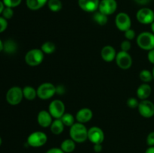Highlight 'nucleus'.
I'll return each mask as SVG.
<instances>
[{"label":"nucleus","instance_id":"nucleus-41","mask_svg":"<svg viewBox=\"0 0 154 153\" xmlns=\"http://www.w3.org/2000/svg\"><path fill=\"white\" fill-rule=\"evenodd\" d=\"M145 153H154V146H149V148L146 150Z\"/></svg>","mask_w":154,"mask_h":153},{"label":"nucleus","instance_id":"nucleus-21","mask_svg":"<svg viewBox=\"0 0 154 153\" xmlns=\"http://www.w3.org/2000/svg\"><path fill=\"white\" fill-rule=\"evenodd\" d=\"M3 50L8 54H14L17 50V44L12 39H8L4 42Z\"/></svg>","mask_w":154,"mask_h":153},{"label":"nucleus","instance_id":"nucleus-28","mask_svg":"<svg viewBox=\"0 0 154 153\" xmlns=\"http://www.w3.org/2000/svg\"><path fill=\"white\" fill-rule=\"evenodd\" d=\"M61 121L64 124V125L68 127H72L75 124V118L70 113H64V115L60 118Z\"/></svg>","mask_w":154,"mask_h":153},{"label":"nucleus","instance_id":"nucleus-42","mask_svg":"<svg viewBox=\"0 0 154 153\" xmlns=\"http://www.w3.org/2000/svg\"><path fill=\"white\" fill-rule=\"evenodd\" d=\"M5 4L4 3H3L2 1H0V14H2V11L3 10L5 9Z\"/></svg>","mask_w":154,"mask_h":153},{"label":"nucleus","instance_id":"nucleus-44","mask_svg":"<svg viewBox=\"0 0 154 153\" xmlns=\"http://www.w3.org/2000/svg\"><path fill=\"white\" fill-rule=\"evenodd\" d=\"M150 26H151V30H152V32H153V33L154 34V22H152V23L150 24Z\"/></svg>","mask_w":154,"mask_h":153},{"label":"nucleus","instance_id":"nucleus-7","mask_svg":"<svg viewBox=\"0 0 154 153\" xmlns=\"http://www.w3.org/2000/svg\"><path fill=\"white\" fill-rule=\"evenodd\" d=\"M136 18L140 23L144 25L151 24L154 22V12L148 8H143L138 10Z\"/></svg>","mask_w":154,"mask_h":153},{"label":"nucleus","instance_id":"nucleus-27","mask_svg":"<svg viewBox=\"0 0 154 153\" xmlns=\"http://www.w3.org/2000/svg\"><path fill=\"white\" fill-rule=\"evenodd\" d=\"M139 77L140 79H141V80L142 81V82H145V83L150 82V81L153 79L152 72H150L149 70H147V69L142 70L140 72Z\"/></svg>","mask_w":154,"mask_h":153},{"label":"nucleus","instance_id":"nucleus-34","mask_svg":"<svg viewBox=\"0 0 154 153\" xmlns=\"http://www.w3.org/2000/svg\"><path fill=\"white\" fill-rule=\"evenodd\" d=\"M8 22L7 20L5 19L3 16H0V33L4 32L7 28Z\"/></svg>","mask_w":154,"mask_h":153},{"label":"nucleus","instance_id":"nucleus-35","mask_svg":"<svg viewBox=\"0 0 154 153\" xmlns=\"http://www.w3.org/2000/svg\"><path fill=\"white\" fill-rule=\"evenodd\" d=\"M147 144L149 146H154V131L150 132L147 136Z\"/></svg>","mask_w":154,"mask_h":153},{"label":"nucleus","instance_id":"nucleus-4","mask_svg":"<svg viewBox=\"0 0 154 153\" xmlns=\"http://www.w3.org/2000/svg\"><path fill=\"white\" fill-rule=\"evenodd\" d=\"M48 141V136L46 134L42 131H35L29 134L27 138V143L29 146L34 148L43 146Z\"/></svg>","mask_w":154,"mask_h":153},{"label":"nucleus","instance_id":"nucleus-23","mask_svg":"<svg viewBox=\"0 0 154 153\" xmlns=\"http://www.w3.org/2000/svg\"><path fill=\"white\" fill-rule=\"evenodd\" d=\"M23 97L29 100H32L37 96V90L35 89L33 87L27 86L23 88Z\"/></svg>","mask_w":154,"mask_h":153},{"label":"nucleus","instance_id":"nucleus-16","mask_svg":"<svg viewBox=\"0 0 154 153\" xmlns=\"http://www.w3.org/2000/svg\"><path fill=\"white\" fill-rule=\"evenodd\" d=\"M93 118V112L89 108H82L78 111L75 118L80 123L88 122Z\"/></svg>","mask_w":154,"mask_h":153},{"label":"nucleus","instance_id":"nucleus-38","mask_svg":"<svg viewBox=\"0 0 154 153\" xmlns=\"http://www.w3.org/2000/svg\"><path fill=\"white\" fill-rule=\"evenodd\" d=\"M147 58L150 63L154 64V49L149 51L148 54H147Z\"/></svg>","mask_w":154,"mask_h":153},{"label":"nucleus","instance_id":"nucleus-2","mask_svg":"<svg viewBox=\"0 0 154 153\" xmlns=\"http://www.w3.org/2000/svg\"><path fill=\"white\" fill-rule=\"evenodd\" d=\"M137 44L144 50L150 51L154 49V34L149 32L140 33L137 38Z\"/></svg>","mask_w":154,"mask_h":153},{"label":"nucleus","instance_id":"nucleus-19","mask_svg":"<svg viewBox=\"0 0 154 153\" xmlns=\"http://www.w3.org/2000/svg\"><path fill=\"white\" fill-rule=\"evenodd\" d=\"M48 0H26V6L32 10H37L43 8L48 3Z\"/></svg>","mask_w":154,"mask_h":153},{"label":"nucleus","instance_id":"nucleus-1","mask_svg":"<svg viewBox=\"0 0 154 153\" xmlns=\"http://www.w3.org/2000/svg\"><path fill=\"white\" fill-rule=\"evenodd\" d=\"M69 135L75 142H84L88 139V130L82 123H75L70 127Z\"/></svg>","mask_w":154,"mask_h":153},{"label":"nucleus","instance_id":"nucleus-13","mask_svg":"<svg viewBox=\"0 0 154 153\" xmlns=\"http://www.w3.org/2000/svg\"><path fill=\"white\" fill-rule=\"evenodd\" d=\"M105 139L104 132L100 128L92 127L88 130V140L93 144L102 143Z\"/></svg>","mask_w":154,"mask_h":153},{"label":"nucleus","instance_id":"nucleus-3","mask_svg":"<svg viewBox=\"0 0 154 153\" xmlns=\"http://www.w3.org/2000/svg\"><path fill=\"white\" fill-rule=\"evenodd\" d=\"M44 52L40 49H32L28 51L25 56V61L28 65L35 67L43 62Z\"/></svg>","mask_w":154,"mask_h":153},{"label":"nucleus","instance_id":"nucleus-31","mask_svg":"<svg viewBox=\"0 0 154 153\" xmlns=\"http://www.w3.org/2000/svg\"><path fill=\"white\" fill-rule=\"evenodd\" d=\"M126 104L129 106V108H132V109H135V108H137L138 106V104H139V102L135 98H130L127 100V102H126Z\"/></svg>","mask_w":154,"mask_h":153},{"label":"nucleus","instance_id":"nucleus-6","mask_svg":"<svg viewBox=\"0 0 154 153\" xmlns=\"http://www.w3.org/2000/svg\"><path fill=\"white\" fill-rule=\"evenodd\" d=\"M56 94V86L51 82L42 83L37 88V96L42 100L52 98Z\"/></svg>","mask_w":154,"mask_h":153},{"label":"nucleus","instance_id":"nucleus-45","mask_svg":"<svg viewBox=\"0 0 154 153\" xmlns=\"http://www.w3.org/2000/svg\"><path fill=\"white\" fill-rule=\"evenodd\" d=\"M2 138L0 137V146L2 145Z\"/></svg>","mask_w":154,"mask_h":153},{"label":"nucleus","instance_id":"nucleus-8","mask_svg":"<svg viewBox=\"0 0 154 153\" xmlns=\"http://www.w3.org/2000/svg\"><path fill=\"white\" fill-rule=\"evenodd\" d=\"M115 23L117 28L122 32H126L131 28L132 22L129 15L124 12H120L117 15L115 19Z\"/></svg>","mask_w":154,"mask_h":153},{"label":"nucleus","instance_id":"nucleus-15","mask_svg":"<svg viewBox=\"0 0 154 153\" xmlns=\"http://www.w3.org/2000/svg\"><path fill=\"white\" fill-rule=\"evenodd\" d=\"M38 122L42 128H48L51 125L53 122L52 116L47 110H41L38 114Z\"/></svg>","mask_w":154,"mask_h":153},{"label":"nucleus","instance_id":"nucleus-11","mask_svg":"<svg viewBox=\"0 0 154 153\" xmlns=\"http://www.w3.org/2000/svg\"><path fill=\"white\" fill-rule=\"evenodd\" d=\"M116 62L118 67L122 69H129L132 64V58L127 52L120 51L116 56Z\"/></svg>","mask_w":154,"mask_h":153},{"label":"nucleus","instance_id":"nucleus-26","mask_svg":"<svg viewBox=\"0 0 154 153\" xmlns=\"http://www.w3.org/2000/svg\"><path fill=\"white\" fill-rule=\"evenodd\" d=\"M44 53L46 54H51L55 51L56 46L53 42L51 41H46L42 45V48H41Z\"/></svg>","mask_w":154,"mask_h":153},{"label":"nucleus","instance_id":"nucleus-25","mask_svg":"<svg viewBox=\"0 0 154 153\" xmlns=\"http://www.w3.org/2000/svg\"><path fill=\"white\" fill-rule=\"evenodd\" d=\"M48 5L50 10L53 12H58L63 8L60 0H48Z\"/></svg>","mask_w":154,"mask_h":153},{"label":"nucleus","instance_id":"nucleus-33","mask_svg":"<svg viewBox=\"0 0 154 153\" xmlns=\"http://www.w3.org/2000/svg\"><path fill=\"white\" fill-rule=\"evenodd\" d=\"M121 50L124 52H128L131 49V42L129 40H123L121 43Z\"/></svg>","mask_w":154,"mask_h":153},{"label":"nucleus","instance_id":"nucleus-32","mask_svg":"<svg viewBox=\"0 0 154 153\" xmlns=\"http://www.w3.org/2000/svg\"><path fill=\"white\" fill-rule=\"evenodd\" d=\"M125 32V38H126L127 40H132V39H134V38L135 37V32L134 31L133 29H132V28H129V29H128L127 31L124 32Z\"/></svg>","mask_w":154,"mask_h":153},{"label":"nucleus","instance_id":"nucleus-17","mask_svg":"<svg viewBox=\"0 0 154 153\" xmlns=\"http://www.w3.org/2000/svg\"><path fill=\"white\" fill-rule=\"evenodd\" d=\"M101 56H102V58H103L104 61L110 62H112L113 60L115 59L117 53H116L115 49L112 46L107 45L102 49Z\"/></svg>","mask_w":154,"mask_h":153},{"label":"nucleus","instance_id":"nucleus-43","mask_svg":"<svg viewBox=\"0 0 154 153\" xmlns=\"http://www.w3.org/2000/svg\"><path fill=\"white\" fill-rule=\"evenodd\" d=\"M3 47H4V42H2L0 39V52L3 50Z\"/></svg>","mask_w":154,"mask_h":153},{"label":"nucleus","instance_id":"nucleus-29","mask_svg":"<svg viewBox=\"0 0 154 153\" xmlns=\"http://www.w3.org/2000/svg\"><path fill=\"white\" fill-rule=\"evenodd\" d=\"M2 2L5 7L13 8L17 7L18 5H20L22 0H2Z\"/></svg>","mask_w":154,"mask_h":153},{"label":"nucleus","instance_id":"nucleus-5","mask_svg":"<svg viewBox=\"0 0 154 153\" xmlns=\"http://www.w3.org/2000/svg\"><path fill=\"white\" fill-rule=\"evenodd\" d=\"M23 97V89L19 86H13L9 88L6 94V100L11 105H17Z\"/></svg>","mask_w":154,"mask_h":153},{"label":"nucleus","instance_id":"nucleus-18","mask_svg":"<svg viewBox=\"0 0 154 153\" xmlns=\"http://www.w3.org/2000/svg\"><path fill=\"white\" fill-rule=\"evenodd\" d=\"M137 96L141 100H146L150 97L152 92V88L149 84L143 83L137 89Z\"/></svg>","mask_w":154,"mask_h":153},{"label":"nucleus","instance_id":"nucleus-10","mask_svg":"<svg viewBox=\"0 0 154 153\" xmlns=\"http://www.w3.org/2000/svg\"><path fill=\"white\" fill-rule=\"evenodd\" d=\"M65 104L60 100H54L50 104L49 112L52 117L60 118L65 113Z\"/></svg>","mask_w":154,"mask_h":153},{"label":"nucleus","instance_id":"nucleus-12","mask_svg":"<svg viewBox=\"0 0 154 153\" xmlns=\"http://www.w3.org/2000/svg\"><path fill=\"white\" fill-rule=\"evenodd\" d=\"M117 8V3L116 0H102L99 2V11L104 14L111 15L116 11Z\"/></svg>","mask_w":154,"mask_h":153},{"label":"nucleus","instance_id":"nucleus-39","mask_svg":"<svg viewBox=\"0 0 154 153\" xmlns=\"http://www.w3.org/2000/svg\"><path fill=\"white\" fill-rule=\"evenodd\" d=\"M93 150L95 152L99 153L102 152V143H97V144H93Z\"/></svg>","mask_w":154,"mask_h":153},{"label":"nucleus","instance_id":"nucleus-46","mask_svg":"<svg viewBox=\"0 0 154 153\" xmlns=\"http://www.w3.org/2000/svg\"><path fill=\"white\" fill-rule=\"evenodd\" d=\"M152 74H153V79H154V67H153V71H152Z\"/></svg>","mask_w":154,"mask_h":153},{"label":"nucleus","instance_id":"nucleus-36","mask_svg":"<svg viewBox=\"0 0 154 153\" xmlns=\"http://www.w3.org/2000/svg\"><path fill=\"white\" fill-rule=\"evenodd\" d=\"M65 92H66V89H65V87L63 86L60 85L56 87V93H57L58 94L62 95V94H64Z\"/></svg>","mask_w":154,"mask_h":153},{"label":"nucleus","instance_id":"nucleus-37","mask_svg":"<svg viewBox=\"0 0 154 153\" xmlns=\"http://www.w3.org/2000/svg\"><path fill=\"white\" fill-rule=\"evenodd\" d=\"M45 153H65L60 148H51L48 149Z\"/></svg>","mask_w":154,"mask_h":153},{"label":"nucleus","instance_id":"nucleus-9","mask_svg":"<svg viewBox=\"0 0 154 153\" xmlns=\"http://www.w3.org/2000/svg\"><path fill=\"white\" fill-rule=\"evenodd\" d=\"M138 109L139 113L144 118H151L154 116V104L147 99L139 102Z\"/></svg>","mask_w":154,"mask_h":153},{"label":"nucleus","instance_id":"nucleus-30","mask_svg":"<svg viewBox=\"0 0 154 153\" xmlns=\"http://www.w3.org/2000/svg\"><path fill=\"white\" fill-rule=\"evenodd\" d=\"M14 15V10L11 8L5 7L2 11V16L6 20H9L12 18Z\"/></svg>","mask_w":154,"mask_h":153},{"label":"nucleus","instance_id":"nucleus-22","mask_svg":"<svg viewBox=\"0 0 154 153\" xmlns=\"http://www.w3.org/2000/svg\"><path fill=\"white\" fill-rule=\"evenodd\" d=\"M75 142L72 139H66L63 141L60 146V148L65 153H71L75 149Z\"/></svg>","mask_w":154,"mask_h":153},{"label":"nucleus","instance_id":"nucleus-24","mask_svg":"<svg viewBox=\"0 0 154 153\" xmlns=\"http://www.w3.org/2000/svg\"><path fill=\"white\" fill-rule=\"evenodd\" d=\"M93 20L99 25L104 26L108 22V16L102 14V12L97 11L93 15Z\"/></svg>","mask_w":154,"mask_h":153},{"label":"nucleus","instance_id":"nucleus-14","mask_svg":"<svg viewBox=\"0 0 154 153\" xmlns=\"http://www.w3.org/2000/svg\"><path fill=\"white\" fill-rule=\"evenodd\" d=\"M99 0H78L79 7L86 12H95L99 9Z\"/></svg>","mask_w":154,"mask_h":153},{"label":"nucleus","instance_id":"nucleus-40","mask_svg":"<svg viewBox=\"0 0 154 153\" xmlns=\"http://www.w3.org/2000/svg\"><path fill=\"white\" fill-rule=\"evenodd\" d=\"M151 0H135V2L138 4H141V5H144V4H148L149 2H150Z\"/></svg>","mask_w":154,"mask_h":153},{"label":"nucleus","instance_id":"nucleus-20","mask_svg":"<svg viewBox=\"0 0 154 153\" xmlns=\"http://www.w3.org/2000/svg\"><path fill=\"white\" fill-rule=\"evenodd\" d=\"M64 124L60 118H56L51 124V130L54 134L59 135L63 133V130H64Z\"/></svg>","mask_w":154,"mask_h":153}]
</instances>
